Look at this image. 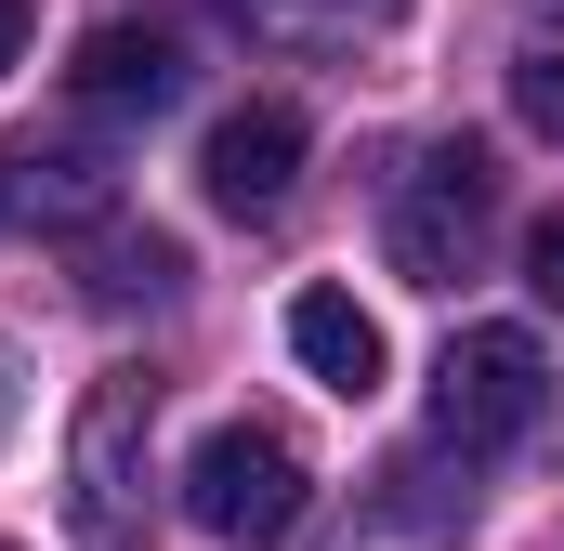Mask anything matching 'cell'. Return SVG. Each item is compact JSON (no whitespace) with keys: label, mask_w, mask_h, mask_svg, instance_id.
<instances>
[{"label":"cell","mask_w":564,"mask_h":551,"mask_svg":"<svg viewBox=\"0 0 564 551\" xmlns=\"http://www.w3.org/2000/svg\"><path fill=\"white\" fill-rule=\"evenodd\" d=\"M144 512H158V381L106 368L66 433V526L79 551H144Z\"/></svg>","instance_id":"1"},{"label":"cell","mask_w":564,"mask_h":551,"mask_svg":"<svg viewBox=\"0 0 564 551\" xmlns=\"http://www.w3.org/2000/svg\"><path fill=\"white\" fill-rule=\"evenodd\" d=\"M539 13H564V0H539Z\"/></svg>","instance_id":"15"},{"label":"cell","mask_w":564,"mask_h":551,"mask_svg":"<svg viewBox=\"0 0 564 551\" xmlns=\"http://www.w3.org/2000/svg\"><path fill=\"white\" fill-rule=\"evenodd\" d=\"M525 289H539V302H564V210H539V224H525Z\"/></svg>","instance_id":"12"},{"label":"cell","mask_w":564,"mask_h":551,"mask_svg":"<svg viewBox=\"0 0 564 551\" xmlns=\"http://www.w3.org/2000/svg\"><path fill=\"white\" fill-rule=\"evenodd\" d=\"M26 66V0H0V79Z\"/></svg>","instance_id":"13"},{"label":"cell","mask_w":564,"mask_h":551,"mask_svg":"<svg viewBox=\"0 0 564 551\" xmlns=\"http://www.w3.org/2000/svg\"><path fill=\"white\" fill-rule=\"evenodd\" d=\"M197 184H210V210H224V224H263L289 184H302V106H289V93H250L237 119H210Z\"/></svg>","instance_id":"7"},{"label":"cell","mask_w":564,"mask_h":551,"mask_svg":"<svg viewBox=\"0 0 564 551\" xmlns=\"http://www.w3.org/2000/svg\"><path fill=\"white\" fill-rule=\"evenodd\" d=\"M486 237H499V158L486 144H421L408 171H394V197H381V250L408 289H459V276L486 263Z\"/></svg>","instance_id":"2"},{"label":"cell","mask_w":564,"mask_h":551,"mask_svg":"<svg viewBox=\"0 0 564 551\" xmlns=\"http://www.w3.org/2000/svg\"><path fill=\"white\" fill-rule=\"evenodd\" d=\"M184 79H197V53H184V26H158V13H106V26L79 40V66H66L79 119H158V106H184Z\"/></svg>","instance_id":"5"},{"label":"cell","mask_w":564,"mask_h":551,"mask_svg":"<svg viewBox=\"0 0 564 551\" xmlns=\"http://www.w3.org/2000/svg\"><path fill=\"white\" fill-rule=\"evenodd\" d=\"M0 210H13L26 237H93V224H119V158H106V144L13 132L0 144Z\"/></svg>","instance_id":"6"},{"label":"cell","mask_w":564,"mask_h":551,"mask_svg":"<svg viewBox=\"0 0 564 551\" xmlns=\"http://www.w3.org/2000/svg\"><path fill=\"white\" fill-rule=\"evenodd\" d=\"M184 512L210 526V539L237 551H276L302 512H315V460H302V433L289 420H224V433H197V460H184Z\"/></svg>","instance_id":"3"},{"label":"cell","mask_w":564,"mask_h":551,"mask_svg":"<svg viewBox=\"0 0 564 551\" xmlns=\"http://www.w3.org/2000/svg\"><path fill=\"white\" fill-rule=\"evenodd\" d=\"M512 119L539 144H564V40H525V53H512Z\"/></svg>","instance_id":"10"},{"label":"cell","mask_w":564,"mask_h":551,"mask_svg":"<svg viewBox=\"0 0 564 551\" xmlns=\"http://www.w3.org/2000/svg\"><path fill=\"white\" fill-rule=\"evenodd\" d=\"M289 355H302L341 408H368V395H381V315H368L355 289H302V302H289Z\"/></svg>","instance_id":"8"},{"label":"cell","mask_w":564,"mask_h":551,"mask_svg":"<svg viewBox=\"0 0 564 551\" xmlns=\"http://www.w3.org/2000/svg\"><path fill=\"white\" fill-rule=\"evenodd\" d=\"M224 13H237L250 40H276V53H315V40L341 26V0H224Z\"/></svg>","instance_id":"11"},{"label":"cell","mask_w":564,"mask_h":551,"mask_svg":"<svg viewBox=\"0 0 564 551\" xmlns=\"http://www.w3.org/2000/svg\"><path fill=\"white\" fill-rule=\"evenodd\" d=\"M171 289H184V237H158V224H93V250H79V302L132 315V302H171Z\"/></svg>","instance_id":"9"},{"label":"cell","mask_w":564,"mask_h":551,"mask_svg":"<svg viewBox=\"0 0 564 551\" xmlns=\"http://www.w3.org/2000/svg\"><path fill=\"white\" fill-rule=\"evenodd\" d=\"M368 13H408V0H368Z\"/></svg>","instance_id":"14"},{"label":"cell","mask_w":564,"mask_h":551,"mask_svg":"<svg viewBox=\"0 0 564 551\" xmlns=\"http://www.w3.org/2000/svg\"><path fill=\"white\" fill-rule=\"evenodd\" d=\"M552 420V355H539V328H459L446 355H433V433L459 446V460H499V446H525Z\"/></svg>","instance_id":"4"}]
</instances>
